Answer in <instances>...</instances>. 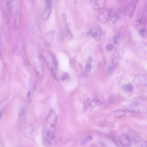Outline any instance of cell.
I'll return each instance as SVG.
<instances>
[{
	"label": "cell",
	"mask_w": 147,
	"mask_h": 147,
	"mask_svg": "<svg viewBox=\"0 0 147 147\" xmlns=\"http://www.w3.org/2000/svg\"><path fill=\"white\" fill-rule=\"evenodd\" d=\"M57 121V117L55 110L51 109L47 115L46 121V130L47 136L50 139L54 138Z\"/></svg>",
	"instance_id": "obj_1"
},
{
	"label": "cell",
	"mask_w": 147,
	"mask_h": 147,
	"mask_svg": "<svg viewBox=\"0 0 147 147\" xmlns=\"http://www.w3.org/2000/svg\"><path fill=\"white\" fill-rule=\"evenodd\" d=\"M112 12V9L106 8L99 14L97 19L99 22L103 23H106L110 19Z\"/></svg>",
	"instance_id": "obj_2"
},
{
	"label": "cell",
	"mask_w": 147,
	"mask_h": 147,
	"mask_svg": "<svg viewBox=\"0 0 147 147\" xmlns=\"http://www.w3.org/2000/svg\"><path fill=\"white\" fill-rule=\"evenodd\" d=\"M139 0H131L126 7L125 10V15L130 18L134 15L136 6Z\"/></svg>",
	"instance_id": "obj_3"
},
{
	"label": "cell",
	"mask_w": 147,
	"mask_h": 147,
	"mask_svg": "<svg viewBox=\"0 0 147 147\" xmlns=\"http://www.w3.org/2000/svg\"><path fill=\"white\" fill-rule=\"evenodd\" d=\"M128 109L130 111L140 113H144L146 112V108L145 107L141 104L136 103L131 104Z\"/></svg>",
	"instance_id": "obj_4"
},
{
	"label": "cell",
	"mask_w": 147,
	"mask_h": 147,
	"mask_svg": "<svg viewBox=\"0 0 147 147\" xmlns=\"http://www.w3.org/2000/svg\"><path fill=\"white\" fill-rule=\"evenodd\" d=\"M90 1L94 10H100L105 8L106 6V0H90Z\"/></svg>",
	"instance_id": "obj_5"
},
{
	"label": "cell",
	"mask_w": 147,
	"mask_h": 147,
	"mask_svg": "<svg viewBox=\"0 0 147 147\" xmlns=\"http://www.w3.org/2000/svg\"><path fill=\"white\" fill-rule=\"evenodd\" d=\"M90 34L96 41H99L101 39L102 32L100 27L99 26H96L91 28Z\"/></svg>",
	"instance_id": "obj_6"
},
{
	"label": "cell",
	"mask_w": 147,
	"mask_h": 147,
	"mask_svg": "<svg viewBox=\"0 0 147 147\" xmlns=\"http://www.w3.org/2000/svg\"><path fill=\"white\" fill-rule=\"evenodd\" d=\"M120 143L123 146L129 147L131 145L132 141L130 137L125 134H122L120 137Z\"/></svg>",
	"instance_id": "obj_7"
},
{
	"label": "cell",
	"mask_w": 147,
	"mask_h": 147,
	"mask_svg": "<svg viewBox=\"0 0 147 147\" xmlns=\"http://www.w3.org/2000/svg\"><path fill=\"white\" fill-rule=\"evenodd\" d=\"M19 119V122L21 128L23 130L26 127V124L25 111V109L24 108H23L21 110Z\"/></svg>",
	"instance_id": "obj_8"
},
{
	"label": "cell",
	"mask_w": 147,
	"mask_h": 147,
	"mask_svg": "<svg viewBox=\"0 0 147 147\" xmlns=\"http://www.w3.org/2000/svg\"><path fill=\"white\" fill-rule=\"evenodd\" d=\"M51 6H46L41 15V17L44 20L48 19L51 13Z\"/></svg>",
	"instance_id": "obj_9"
},
{
	"label": "cell",
	"mask_w": 147,
	"mask_h": 147,
	"mask_svg": "<svg viewBox=\"0 0 147 147\" xmlns=\"http://www.w3.org/2000/svg\"><path fill=\"white\" fill-rule=\"evenodd\" d=\"M55 34L53 32L47 33L45 35L44 39L45 42L49 45H50L52 43L54 38Z\"/></svg>",
	"instance_id": "obj_10"
},
{
	"label": "cell",
	"mask_w": 147,
	"mask_h": 147,
	"mask_svg": "<svg viewBox=\"0 0 147 147\" xmlns=\"http://www.w3.org/2000/svg\"><path fill=\"white\" fill-rule=\"evenodd\" d=\"M20 19V10H18L16 12L14 22V28L16 31L17 30L19 27Z\"/></svg>",
	"instance_id": "obj_11"
},
{
	"label": "cell",
	"mask_w": 147,
	"mask_h": 147,
	"mask_svg": "<svg viewBox=\"0 0 147 147\" xmlns=\"http://www.w3.org/2000/svg\"><path fill=\"white\" fill-rule=\"evenodd\" d=\"M34 126L33 124H30L25 127L23 130V133L24 135L27 137H29L34 131Z\"/></svg>",
	"instance_id": "obj_12"
},
{
	"label": "cell",
	"mask_w": 147,
	"mask_h": 147,
	"mask_svg": "<svg viewBox=\"0 0 147 147\" xmlns=\"http://www.w3.org/2000/svg\"><path fill=\"white\" fill-rule=\"evenodd\" d=\"M102 102L99 98L96 97L92 99L90 103V105L92 108H94L100 106L102 104Z\"/></svg>",
	"instance_id": "obj_13"
},
{
	"label": "cell",
	"mask_w": 147,
	"mask_h": 147,
	"mask_svg": "<svg viewBox=\"0 0 147 147\" xmlns=\"http://www.w3.org/2000/svg\"><path fill=\"white\" fill-rule=\"evenodd\" d=\"M113 115L115 118H119L124 117L126 114V111L123 110L119 109L113 111Z\"/></svg>",
	"instance_id": "obj_14"
},
{
	"label": "cell",
	"mask_w": 147,
	"mask_h": 147,
	"mask_svg": "<svg viewBox=\"0 0 147 147\" xmlns=\"http://www.w3.org/2000/svg\"><path fill=\"white\" fill-rule=\"evenodd\" d=\"M122 88L125 90L129 92H131L133 91V87L132 85L130 84H125L123 85Z\"/></svg>",
	"instance_id": "obj_15"
},
{
	"label": "cell",
	"mask_w": 147,
	"mask_h": 147,
	"mask_svg": "<svg viewBox=\"0 0 147 147\" xmlns=\"http://www.w3.org/2000/svg\"><path fill=\"white\" fill-rule=\"evenodd\" d=\"M112 38L113 41L115 44H118L119 43L120 36L119 33H116L113 35Z\"/></svg>",
	"instance_id": "obj_16"
},
{
	"label": "cell",
	"mask_w": 147,
	"mask_h": 147,
	"mask_svg": "<svg viewBox=\"0 0 147 147\" xmlns=\"http://www.w3.org/2000/svg\"><path fill=\"white\" fill-rule=\"evenodd\" d=\"M120 16L119 14L117 12L114 14L111 18V21L113 23H117L119 20Z\"/></svg>",
	"instance_id": "obj_17"
},
{
	"label": "cell",
	"mask_w": 147,
	"mask_h": 147,
	"mask_svg": "<svg viewBox=\"0 0 147 147\" xmlns=\"http://www.w3.org/2000/svg\"><path fill=\"white\" fill-rule=\"evenodd\" d=\"M13 53L14 55L18 56L19 54L18 47L17 45H15L13 47Z\"/></svg>",
	"instance_id": "obj_18"
},
{
	"label": "cell",
	"mask_w": 147,
	"mask_h": 147,
	"mask_svg": "<svg viewBox=\"0 0 147 147\" xmlns=\"http://www.w3.org/2000/svg\"><path fill=\"white\" fill-rule=\"evenodd\" d=\"M43 141L45 145L46 146H49L51 145V142L46 137H45L43 138Z\"/></svg>",
	"instance_id": "obj_19"
},
{
	"label": "cell",
	"mask_w": 147,
	"mask_h": 147,
	"mask_svg": "<svg viewBox=\"0 0 147 147\" xmlns=\"http://www.w3.org/2000/svg\"><path fill=\"white\" fill-rule=\"evenodd\" d=\"M113 46L112 44H109L106 47V49L107 51H110L113 49Z\"/></svg>",
	"instance_id": "obj_20"
},
{
	"label": "cell",
	"mask_w": 147,
	"mask_h": 147,
	"mask_svg": "<svg viewBox=\"0 0 147 147\" xmlns=\"http://www.w3.org/2000/svg\"><path fill=\"white\" fill-rule=\"evenodd\" d=\"M53 62L54 65L55 66V67L57 68L58 67V63L57 60L55 56H53Z\"/></svg>",
	"instance_id": "obj_21"
},
{
	"label": "cell",
	"mask_w": 147,
	"mask_h": 147,
	"mask_svg": "<svg viewBox=\"0 0 147 147\" xmlns=\"http://www.w3.org/2000/svg\"><path fill=\"white\" fill-rule=\"evenodd\" d=\"M140 33L142 36L145 37L146 36L147 33L146 30L144 28H142L140 31Z\"/></svg>",
	"instance_id": "obj_22"
},
{
	"label": "cell",
	"mask_w": 147,
	"mask_h": 147,
	"mask_svg": "<svg viewBox=\"0 0 147 147\" xmlns=\"http://www.w3.org/2000/svg\"><path fill=\"white\" fill-rule=\"evenodd\" d=\"M45 4L46 6H51V0H42Z\"/></svg>",
	"instance_id": "obj_23"
},
{
	"label": "cell",
	"mask_w": 147,
	"mask_h": 147,
	"mask_svg": "<svg viewBox=\"0 0 147 147\" xmlns=\"http://www.w3.org/2000/svg\"><path fill=\"white\" fill-rule=\"evenodd\" d=\"M114 71V69L112 67L109 66L107 69V72L108 74H111Z\"/></svg>",
	"instance_id": "obj_24"
},
{
	"label": "cell",
	"mask_w": 147,
	"mask_h": 147,
	"mask_svg": "<svg viewBox=\"0 0 147 147\" xmlns=\"http://www.w3.org/2000/svg\"><path fill=\"white\" fill-rule=\"evenodd\" d=\"M91 64L90 63H88L87 64L86 67V71L87 72H89L91 70Z\"/></svg>",
	"instance_id": "obj_25"
},
{
	"label": "cell",
	"mask_w": 147,
	"mask_h": 147,
	"mask_svg": "<svg viewBox=\"0 0 147 147\" xmlns=\"http://www.w3.org/2000/svg\"><path fill=\"white\" fill-rule=\"evenodd\" d=\"M142 23V20L141 18L137 19L136 21V25L137 27H139L141 26Z\"/></svg>",
	"instance_id": "obj_26"
},
{
	"label": "cell",
	"mask_w": 147,
	"mask_h": 147,
	"mask_svg": "<svg viewBox=\"0 0 147 147\" xmlns=\"http://www.w3.org/2000/svg\"><path fill=\"white\" fill-rule=\"evenodd\" d=\"M92 139V137L91 136H87L85 139V143H88L91 141Z\"/></svg>",
	"instance_id": "obj_27"
},
{
	"label": "cell",
	"mask_w": 147,
	"mask_h": 147,
	"mask_svg": "<svg viewBox=\"0 0 147 147\" xmlns=\"http://www.w3.org/2000/svg\"><path fill=\"white\" fill-rule=\"evenodd\" d=\"M112 61L113 64L114 65H117L118 63V59L116 58H113Z\"/></svg>",
	"instance_id": "obj_28"
},
{
	"label": "cell",
	"mask_w": 147,
	"mask_h": 147,
	"mask_svg": "<svg viewBox=\"0 0 147 147\" xmlns=\"http://www.w3.org/2000/svg\"><path fill=\"white\" fill-rule=\"evenodd\" d=\"M115 95L114 94H112L111 95L109 98L110 100L111 101H113L114 100L115 98Z\"/></svg>",
	"instance_id": "obj_29"
},
{
	"label": "cell",
	"mask_w": 147,
	"mask_h": 147,
	"mask_svg": "<svg viewBox=\"0 0 147 147\" xmlns=\"http://www.w3.org/2000/svg\"><path fill=\"white\" fill-rule=\"evenodd\" d=\"M24 64L26 66H30V63L27 60H25L24 61Z\"/></svg>",
	"instance_id": "obj_30"
},
{
	"label": "cell",
	"mask_w": 147,
	"mask_h": 147,
	"mask_svg": "<svg viewBox=\"0 0 147 147\" xmlns=\"http://www.w3.org/2000/svg\"><path fill=\"white\" fill-rule=\"evenodd\" d=\"M147 143L146 142L144 141L142 142L141 143L142 147H147Z\"/></svg>",
	"instance_id": "obj_31"
},
{
	"label": "cell",
	"mask_w": 147,
	"mask_h": 147,
	"mask_svg": "<svg viewBox=\"0 0 147 147\" xmlns=\"http://www.w3.org/2000/svg\"><path fill=\"white\" fill-rule=\"evenodd\" d=\"M1 116H2L1 113V112H0V119H1Z\"/></svg>",
	"instance_id": "obj_32"
},
{
	"label": "cell",
	"mask_w": 147,
	"mask_h": 147,
	"mask_svg": "<svg viewBox=\"0 0 147 147\" xmlns=\"http://www.w3.org/2000/svg\"><path fill=\"white\" fill-rule=\"evenodd\" d=\"M0 59H1V54H0Z\"/></svg>",
	"instance_id": "obj_33"
}]
</instances>
